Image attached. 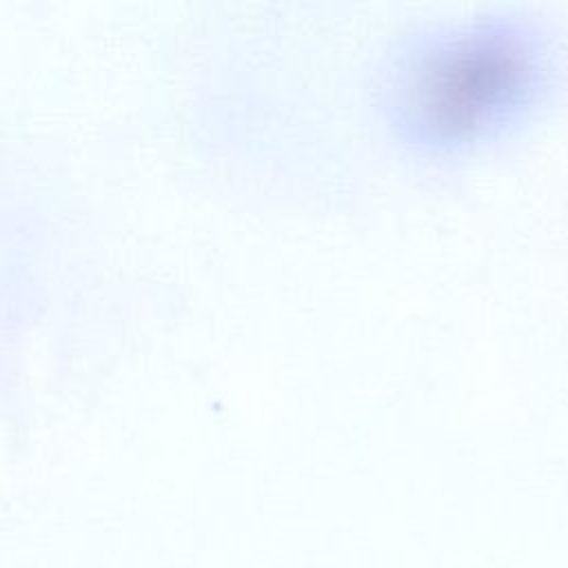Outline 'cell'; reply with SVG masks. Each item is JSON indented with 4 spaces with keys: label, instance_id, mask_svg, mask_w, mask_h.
Here are the masks:
<instances>
[{
    "label": "cell",
    "instance_id": "obj_1",
    "mask_svg": "<svg viewBox=\"0 0 568 568\" xmlns=\"http://www.w3.org/2000/svg\"><path fill=\"white\" fill-rule=\"evenodd\" d=\"M544 55L537 36L504 18L435 36L399 64V118L426 142L475 138L528 102L546 73Z\"/></svg>",
    "mask_w": 568,
    "mask_h": 568
}]
</instances>
